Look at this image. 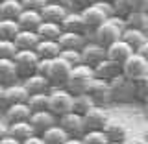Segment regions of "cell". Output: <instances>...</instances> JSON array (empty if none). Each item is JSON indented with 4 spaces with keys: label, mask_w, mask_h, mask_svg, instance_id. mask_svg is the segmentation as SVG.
Returning a JSON list of instances; mask_svg holds the SVG:
<instances>
[{
    "label": "cell",
    "mask_w": 148,
    "mask_h": 144,
    "mask_svg": "<svg viewBox=\"0 0 148 144\" xmlns=\"http://www.w3.org/2000/svg\"><path fill=\"white\" fill-rule=\"evenodd\" d=\"M32 115V109L28 102H17V104H9L4 107V120L8 124L21 122V120H28Z\"/></svg>",
    "instance_id": "cell-17"
},
{
    "label": "cell",
    "mask_w": 148,
    "mask_h": 144,
    "mask_svg": "<svg viewBox=\"0 0 148 144\" xmlns=\"http://www.w3.org/2000/svg\"><path fill=\"white\" fill-rule=\"evenodd\" d=\"M28 105L32 111H41V109H48V92H34L28 96Z\"/></svg>",
    "instance_id": "cell-36"
},
{
    "label": "cell",
    "mask_w": 148,
    "mask_h": 144,
    "mask_svg": "<svg viewBox=\"0 0 148 144\" xmlns=\"http://www.w3.org/2000/svg\"><path fill=\"white\" fill-rule=\"evenodd\" d=\"M24 9L21 0H0V15L2 18H17Z\"/></svg>",
    "instance_id": "cell-31"
},
{
    "label": "cell",
    "mask_w": 148,
    "mask_h": 144,
    "mask_svg": "<svg viewBox=\"0 0 148 144\" xmlns=\"http://www.w3.org/2000/svg\"><path fill=\"white\" fill-rule=\"evenodd\" d=\"M126 22L132 28H139L143 31H148V13L145 9H132L126 15Z\"/></svg>",
    "instance_id": "cell-30"
},
{
    "label": "cell",
    "mask_w": 148,
    "mask_h": 144,
    "mask_svg": "<svg viewBox=\"0 0 148 144\" xmlns=\"http://www.w3.org/2000/svg\"><path fill=\"white\" fill-rule=\"evenodd\" d=\"M63 28L59 22H50V20H43L37 28V33L41 39H59Z\"/></svg>",
    "instance_id": "cell-32"
},
{
    "label": "cell",
    "mask_w": 148,
    "mask_h": 144,
    "mask_svg": "<svg viewBox=\"0 0 148 144\" xmlns=\"http://www.w3.org/2000/svg\"><path fill=\"white\" fill-rule=\"evenodd\" d=\"M137 52H139V54H141V55H143V57H146V59H148V41H146V43H145V44H143V46H141V48H139V50H137Z\"/></svg>",
    "instance_id": "cell-48"
},
{
    "label": "cell",
    "mask_w": 148,
    "mask_h": 144,
    "mask_svg": "<svg viewBox=\"0 0 148 144\" xmlns=\"http://www.w3.org/2000/svg\"><path fill=\"white\" fill-rule=\"evenodd\" d=\"M82 63L95 67L96 63H100L104 57H108V46L100 44L98 41H85V44L82 46Z\"/></svg>",
    "instance_id": "cell-8"
},
{
    "label": "cell",
    "mask_w": 148,
    "mask_h": 144,
    "mask_svg": "<svg viewBox=\"0 0 148 144\" xmlns=\"http://www.w3.org/2000/svg\"><path fill=\"white\" fill-rule=\"evenodd\" d=\"M30 124L34 126V131L37 135H41V133L45 131V129H48L50 126H54V124H58V117L52 113L50 109H41V111H32L30 115Z\"/></svg>",
    "instance_id": "cell-15"
},
{
    "label": "cell",
    "mask_w": 148,
    "mask_h": 144,
    "mask_svg": "<svg viewBox=\"0 0 148 144\" xmlns=\"http://www.w3.org/2000/svg\"><path fill=\"white\" fill-rule=\"evenodd\" d=\"M74 2V9H83L85 6H91L95 0H72Z\"/></svg>",
    "instance_id": "cell-45"
},
{
    "label": "cell",
    "mask_w": 148,
    "mask_h": 144,
    "mask_svg": "<svg viewBox=\"0 0 148 144\" xmlns=\"http://www.w3.org/2000/svg\"><path fill=\"white\" fill-rule=\"evenodd\" d=\"M17 22L22 30H37L39 24L43 22V15L39 9H28L24 8L21 11V15L17 17Z\"/></svg>",
    "instance_id": "cell-21"
},
{
    "label": "cell",
    "mask_w": 148,
    "mask_h": 144,
    "mask_svg": "<svg viewBox=\"0 0 148 144\" xmlns=\"http://www.w3.org/2000/svg\"><path fill=\"white\" fill-rule=\"evenodd\" d=\"M85 92L92 98L96 105H108L111 104V89H109V81L102 80V78H92L91 83L87 85Z\"/></svg>",
    "instance_id": "cell-5"
},
{
    "label": "cell",
    "mask_w": 148,
    "mask_h": 144,
    "mask_svg": "<svg viewBox=\"0 0 148 144\" xmlns=\"http://www.w3.org/2000/svg\"><path fill=\"white\" fill-rule=\"evenodd\" d=\"M135 50L130 46L126 41L120 37V39H117L115 43H111L109 46H108V57H111V59H115V61H119V63H124L126 59L132 55Z\"/></svg>",
    "instance_id": "cell-20"
},
{
    "label": "cell",
    "mask_w": 148,
    "mask_h": 144,
    "mask_svg": "<svg viewBox=\"0 0 148 144\" xmlns=\"http://www.w3.org/2000/svg\"><path fill=\"white\" fill-rule=\"evenodd\" d=\"M41 137L45 139V144H65L69 139V133L59 126V124H54L48 129H45L41 133Z\"/></svg>",
    "instance_id": "cell-28"
},
{
    "label": "cell",
    "mask_w": 148,
    "mask_h": 144,
    "mask_svg": "<svg viewBox=\"0 0 148 144\" xmlns=\"http://www.w3.org/2000/svg\"><path fill=\"white\" fill-rule=\"evenodd\" d=\"M143 137L146 139V144H148V128H146V131H145V135H143Z\"/></svg>",
    "instance_id": "cell-51"
},
{
    "label": "cell",
    "mask_w": 148,
    "mask_h": 144,
    "mask_svg": "<svg viewBox=\"0 0 148 144\" xmlns=\"http://www.w3.org/2000/svg\"><path fill=\"white\" fill-rule=\"evenodd\" d=\"M145 11H146V13H148V4H146V8H145Z\"/></svg>",
    "instance_id": "cell-52"
},
{
    "label": "cell",
    "mask_w": 148,
    "mask_h": 144,
    "mask_svg": "<svg viewBox=\"0 0 148 144\" xmlns=\"http://www.w3.org/2000/svg\"><path fill=\"white\" fill-rule=\"evenodd\" d=\"M61 28H63V30H67V31H80V33L89 31V30H87V26H85V20H83L82 11H80V9H74V8L69 9L67 15L63 17Z\"/></svg>",
    "instance_id": "cell-18"
},
{
    "label": "cell",
    "mask_w": 148,
    "mask_h": 144,
    "mask_svg": "<svg viewBox=\"0 0 148 144\" xmlns=\"http://www.w3.org/2000/svg\"><path fill=\"white\" fill-rule=\"evenodd\" d=\"M145 72H148V59L143 57L139 52H133L126 61L122 63V74H126L132 80L143 76Z\"/></svg>",
    "instance_id": "cell-12"
},
{
    "label": "cell",
    "mask_w": 148,
    "mask_h": 144,
    "mask_svg": "<svg viewBox=\"0 0 148 144\" xmlns=\"http://www.w3.org/2000/svg\"><path fill=\"white\" fill-rule=\"evenodd\" d=\"M17 65V70L21 78H26L37 70V63H39V55L35 50H18L13 57Z\"/></svg>",
    "instance_id": "cell-6"
},
{
    "label": "cell",
    "mask_w": 148,
    "mask_h": 144,
    "mask_svg": "<svg viewBox=\"0 0 148 144\" xmlns=\"http://www.w3.org/2000/svg\"><path fill=\"white\" fill-rule=\"evenodd\" d=\"M58 41H59V44H61V48H78V50H82V46L85 44V33L63 30Z\"/></svg>",
    "instance_id": "cell-26"
},
{
    "label": "cell",
    "mask_w": 148,
    "mask_h": 144,
    "mask_svg": "<svg viewBox=\"0 0 148 144\" xmlns=\"http://www.w3.org/2000/svg\"><path fill=\"white\" fill-rule=\"evenodd\" d=\"M82 15H83V20H85V26L89 31H95L96 28H98L102 22H106L109 18V15L102 9L98 4H96V0L91 4V6H85L83 9H80Z\"/></svg>",
    "instance_id": "cell-11"
},
{
    "label": "cell",
    "mask_w": 148,
    "mask_h": 144,
    "mask_svg": "<svg viewBox=\"0 0 148 144\" xmlns=\"http://www.w3.org/2000/svg\"><path fill=\"white\" fill-rule=\"evenodd\" d=\"M61 57L65 59V61H69L74 67V65H80L82 63V52L78 48H63L61 50Z\"/></svg>",
    "instance_id": "cell-39"
},
{
    "label": "cell",
    "mask_w": 148,
    "mask_h": 144,
    "mask_svg": "<svg viewBox=\"0 0 148 144\" xmlns=\"http://www.w3.org/2000/svg\"><path fill=\"white\" fill-rule=\"evenodd\" d=\"M9 133V124L6 120H0V139H4Z\"/></svg>",
    "instance_id": "cell-46"
},
{
    "label": "cell",
    "mask_w": 148,
    "mask_h": 144,
    "mask_svg": "<svg viewBox=\"0 0 148 144\" xmlns=\"http://www.w3.org/2000/svg\"><path fill=\"white\" fill-rule=\"evenodd\" d=\"M92 68H95V76L96 78H102V80L109 81V80H113L115 76H119V74L122 72V63L115 61V59H111V57H104Z\"/></svg>",
    "instance_id": "cell-16"
},
{
    "label": "cell",
    "mask_w": 148,
    "mask_h": 144,
    "mask_svg": "<svg viewBox=\"0 0 148 144\" xmlns=\"http://www.w3.org/2000/svg\"><path fill=\"white\" fill-rule=\"evenodd\" d=\"M18 70L13 57H0V83L9 85V83L18 81Z\"/></svg>",
    "instance_id": "cell-22"
},
{
    "label": "cell",
    "mask_w": 148,
    "mask_h": 144,
    "mask_svg": "<svg viewBox=\"0 0 148 144\" xmlns=\"http://www.w3.org/2000/svg\"><path fill=\"white\" fill-rule=\"evenodd\" d=\"M13 41H15L18 50H35L37 43L41 41V37L37 33V30H22L21 28Z\"/></svg>",
    "instance_id": "cell-23"
},
{
    "label": "cell",
    "mask_w": 148,
    "mask_h": 144,
    "mask_svg": "<svg viewBox=\"0 0 148 144\" xmlns=\"http://www.w3.org/2000/svg\"><path fill=\"white\" fill-rule=\"evenodd\" d=\"M130 4V9H145L148 0H128Z\"/></svg>",
    "instance_id": "cell-44"
},
{
    "label": "cell",
    "mask_w": 148,
    "mask_h": 144,
    "mask_svg": "<svg viewBox=\"0 0 148 144\" xmlns=\"http://www.w3.org/2000/svg\"><path fill=\"white\" fill-rule=\"evenodd\" d=\"M61 44H59L58 39H41L35 46V52L39 57L43 59H54L61 54Z\"/></svg>",
    "instance_id": "cell-24"
},
{
    "label": "cell",
    "mask_w": 148,
    "mask_h": 144,
    "mask_svg": "<svg viewBox=\"0 0 148 144\" xmlns=\"http://www.w3.org/2000/svg\"><path fill=\"white\" fill-rule=\"evenodd\" d=\"M21 26L17 18H0V39H15Z\"/></svg>",
    "instance_id": "cell-33"
},
{
    "label": "cell",
    "mask_w": 148,
    "mask_h": 144,
    "mask_svg": "<svg viewBox=\"0 0 148 144\" xmlns=\"http://www.w3.org/2000/svg\"><path fill=\"white\" fill-rule=\"evenodd\" d=\"M72 104H74V94L67 87H52L48 91V109L58 118L69 111H72Z\"/></svg>",
    "instance_id": "cell-3"
},
{
    "label": "cell",
    "mask_w": 148,
    "mask_h": 144,
    "mask_svg": "<svg viewBox=\"0 0 148 144\" xmlns=\"http://www.w3.org/2000/svg\"><path fill=\"white\" fill-rule=\"evenodd\" d=\"M83 144H109V139L104 129H87L82 135Z\"/></svg>",
    "instance_id": "cell-35"
},
{
    "label": "cell",
    "mask_w": 148,
    "mask_h": 144,
    "mask_svg": "<svg viewBox=\"0 0 148 144\" xmlns=\"http://www.w3.org/2000/svg\"><path fill=\"white\" fill-rule=\"evenodd\" d=\"M109 118V113L106 105H92V107L83 113V122H85V129H104L106 122Z\"/></svg>",
    "instance_id": "cell-13"
},
{
    "label": "cell",
    "mask_w": 148,
    "mask_h": 144,
    "mask_svg": "<svg viewBox=\"0 0 148 144\" xmlns=\"http://www.w3.org/2000/svg\"><path fill=\"white\" fill-rule=\"evenodd\" d=\"M130 11H132V9H130L128 0H113V15L126 17Z\"/></svg>",
    "instance_id": "cell-40"
},
{
    "label": "cell",
    "mask_w": 148,
    "mask_h": 144,
    "mask_svg": "<svg viewBox=\"0 0 148 144\" xmlns=\"http://www.w3.org/2000/svg\"><path fill=\"white\" fill-rule=\"evenodd\" d=\"M22 83H24V87L28 89L30 94H34V92H48L52 89L50 80L41 72H34V74H30V76L22 78Z\"/></svg>",
    "instance_id": "cell-19"
},
{
    "label": "cell",
    "mask_w": 148,
    "mask_h": 144,
    "mask_svg": "<svg viewBox=\"0 0 148 144\" xmlns=\"http://www.w3.org/2000/svg\"><path fill=\"white\" fill-rule=\"evenodd\" d=\"M50 63H52V59L39 57V63H37V70L35 72H41V74H45V76H46V72H48V68H50Z\"/></svg>",
    "instance_id": "cell-42"
},
{
    "label": "cell",
    "mask_w": 148,
    "mask_h": 144,
    "mask_svg": "<svg viewBox=\"0 0 148 144\" xmlns=\"http://www.w3.org/2000/svg\"><path fill=\"white\" fill-rule=\"evenodd\" d=\"M95 78V68L91 65H85V63H80V65H74L72 70H71V76H69L67 87L72 94H78V92H85L87 85L91 83V80Z\"/></svg>",
    "instance_id": "cell-2"
},
{
    "label": "cell",
    "mask_w": 148,
    "mask_h": 144,
    "mask_svg": "<svg viewBox=\"0 0 148 144\" xmlns=\"http://www.w3.org/2000/svg\"><path fill=\"white\" fill-rule=\"evenodd\" d=\"M120 37H122V30H120L115 22H111L109 18L106 22H102V24L92 31V39L98 41V43L104 44V46H109L111 43H115L117 39H120Z\"/></svg>",
    "instance_id": "cell-9"
},
{
    "label": "cell",
    "mask_w": 148,
    "mask_h": 144,
    "mask_svg": "<svg viewBox=\"0 0 148 144\" xmlns=\"http://www.w3.org/2000/svg\"><path fill=\"white\" fill-rule=\"evenodd\" d=\"M122 39L126 41V43L137 52V50L148 41V35H146V31L139 30V28H132V26H128L126 30L122 31Z\"/></svg>",
    "instance_id": "cell-25"
},
{
    "label": "cell",
    "mask_w": 148,
    "mask_h": 144,
    "mask_svg": "<svg viewBox=\"0 0 148 144\" xmlns=\"http://www.w3.org/2000/svg\"><path fill=\"white\" fill-rule=\"evenodd\" d=\"M34 126L30 124V120H21V122H13L9 124V135H13L15 139H18V142H24L28 137L34 135Z\"/></svg>",
    "instance_id": "cell-29"
},
{
    "label": "cell",
    "mask_w": 148,
    "mask_h": 144,
    "mask_svg": "<svg viewBox=\"0 0 148 144\" xmlns=\"http://www.w3.org/2000/svg\"><path fill=\"white\" fill-rule=\"evenodd\" d=\"M122 144H146V139L145 137H137V135H130L128 133V137L124 139Z\"/></svg>",
    "instance_id": "cell-43"
},
{
    "label": "cell",
    "mask_w": 148,
    "mask_h": 144,
    "mask_svg": "<svg viewBox=\"0 0 148 144\" xmlns=\"http://www.w3.org/2000/svg\"><path fill=\"white\" fill-rule=\"evenodd\" d=\"M143 107H145V113L148 115V96H146L145 100H143Z\"/></svg>",
    "instance_id": "cell-49"
},
{
    "label": "cell",
    "mask_w": 148,
    "mask_h": 144,
    "mask_svg": "<svg viewBox=\"0 0 148 144\" xmlns=\"http://www.w3.org/2000/svg\"><path fill=\"white\" fill-rule=\"evenodd\" d=\"M18 52L13 39H0V57H15Z\"/></svg>",
    "instance_id": "cell-38"
},
{
    "label": "cell",
    "mask_w": 148,
    "mask_h": 144,
    "mask_svg": "<svg viewBox=\"0 0 148 144\" xmlns=\"http://www.w3.org/2000/svg\"><path fill=\"white\" fill-rule=\"evenodd\" d=\"M48 2L59 4V6H65V8H69V9H72V8H74V2H72V0H48Z\"/></svg>",
    "instance_id": "cell-47"
},
{
    "label": "cell",
    "mask_w": 148,
    "mask_h": 144,
    "mask_svg": "<svg viewBox=\"0 0 148 144\" xmlns=\"http://www.w3.org/2000/svg\"><path fill=\"white\" fill-rule=\"evenodd\" d=\"M0 18H2V15H0Z\"/></svg>",
    "instance_id": "cell-54"
},
{
    "label": "cell",
    "mask_w": 148,
    "mask_h": 144,
    "mask_svg": "<svg viewBox=\"0 0 148 144\" xmlns=\"http://www.w3.org/2000/svg\"><path fill=\"white\" fill-rule=\"evenodd\" d=\"M71 70H72V65L69 61H65L61 55H58V57H54L52 63H50L46 78L50 80V85L52 87H65L69 76H71Z\"/></svg>",
    "instance_id": "cell-4"
},
{
    "label": "cell",
    "mask_w": 148,
    "mask_h": 144,
    "mask_svg": "<svg viewBox=\"0 0 148 144\" xmlns=\"http://www.w3.org/2000/svg\"><path fill=\"white\" fill-rule=\"evenodd\" d=\"M135 96H137V100H145L146 96H148V72H145L143 76H139L135 78Z\"/></svg>",
    "instance_id": "cell-37"
},
{
    "label": "cell",
    "mask_w": 148,
    "mask_h": 144,
    "mask_svg": "<svg viewBox=\"0 0 148 144\" xmlns=\"http://www.w3.org/2000/svg\"><path fill=\"white\" fill-rule=\"evenodd\" d=\"M108 2H113V0H108Z\"/></svg>",
    "instance_id": "cell-53"
},
{
    "label": "cell",
    "mask_w": 148,
    "mask_h": 144,
    "mask_svg": "<svg viewBox=\"0 0 148 144\" xmlns=\"http://www.w3.org/2000/svg\"><path fill=\"white\" fill-rule=\"evenodd\" d=\"M111 89V104H132L137 100L135 96V81L120 72L113 80H109Z\"/></svg>",
    "instance_id": "cell-1"
},
{
    "label": "cell",
    "mask_w": 148,
    "mask_h": 144,
    "mask_svg": "<svg viewBox=\"0 0 148 144\" xmlns=\"http://www.w3.org/2000/svg\"><path fill=\"white\" fill-rule=\"evenodd\" d=\"M67 11H69V8L54 4V2H48L46 6H43V9H41V15H43V20L59 22V24H61V20H63V17L67 15Z\"/></svg>",
    "instance_id": "cell-27"
},
{
    "label": "cell",
    "mask_w": 148,
    "mask_h": 144,
    "mask_svg": "<svg viewBox=\"0 0 148 144\" xmlns=\"http://www.w3.org/2000/svg\"><path fill=\"white\" fill-rule=\"evenodd\" d=\"M58 124L69 133V137H82L87 131L85 122H83V115L76 113V111H69V113L61 115L58 118Z\"/></svg>",
    "instance_id": "cell-7"
},
{
    "label": "cell",
    "mask_w": 148,
    "mask_h": 144,
    "mask_svg": "<svg viewBox=\"0 0 148 144\" xmlns=\"http://www.w3.org/2000/svg\"><path fill=\"white\" fill-rule=\"evenodd\" d=\"M104 131L109 139V144H122L124 139L128 137V126L124 122V118L119 117H109L104 126Z\"/></svg>",
    "instance_id": "cell-10"
},
{
    "label": "cell",
    "mask_w": 148,
    "mask_h": 144,
    "mask_svg": "<svg viewBox=\"0 0 148 144\" xmlns=\"http://www.w3.org/2000/svg\"><path fill=\"white\" fill-rule=\"evenodd\" d=\"M4 89H6V85L0 83V102H2V98H4Z\"/></svg>",
    "instance_id": "cell-50"
},
{
    "label": "cell",
    "mask_w": 148,
    "mask_h": 144,
    "mask_svg": "<svg viewBox=\"0 0 148 144\" xmlns=\"http://www.w3.org/2000/svg\"><path fill=\"white\" fill-rule=\"evenodd\" d=\"M22 6L28 8V9H43V6H46L48 4V0H21Z\"/></svg>",
    "instance_id": "cell-41"
},
{
    "label": "cell",
    "mask_w": 148,
    "mask_h": 144,
    "mask_svg": "<svg viewBox=\"0 0 148 144\" xmlns=\"http://www.w3.org/2000/svg\"><path fill=\"white\" fill-rule=\"evenodd\" d=\"M92 105H95V102H92V98L87 92H78V94H74V104H72V111H76V113H87Z\"/></svg>",
    "instance_id": "cell-34"
},
{
    "label": "cell",
    "mask_w": 148,
    "mask_h": 144,
    "mask_svg": "<svg viewBox=\"0 0 148 144\" xmlns=\"http://www.w3.org/2000/svg\"><path fill=\"white\" fill-rule=\"evenodd\" d=\"M28 96H30V92H28V89L24 87V83H22V81L9 83V85H6V89H4V98H2V102H0V109H4L9 104L26 102Z\"/></svg>",
    "instance_id": "cell-14"
}]
</instances>
